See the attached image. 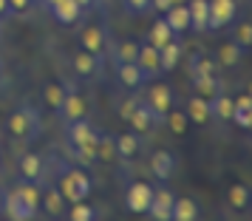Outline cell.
Wrapping results in <instances>:
<instances>
[{
    "instance_id": "6da1fadb",
    "label": "cell",
    "mask_w": 252,
    "mask_h": 221,
    "mask_svg": "<svg viewBox=\"0 0 252 221\" xmlns=\"http://www.w3.org/2000/svg\"><path fill=\"white\" fill-rule=\"evenodd\" d=\"M6 128L12 133L14 139H23V142H34L40 133H43V119H40V111L32 108V105H23V108H17L9 122H6Z\"/></svg>"
},
{
    "instance_id": "7a4b0ae2",
    "label": "cell",
    "mask_w": 252,
    "mask_h": 221,
    "mask_svg": "<svg viewBox=\"0 0 252 221\" xmlns=\"http://www.w3.org/2000/svg\"><path fill=\"white\" fill-rule=\"evenodd\" d=\"M60 193L63 198L74 204V201H85L88 193H91V176L85 173V167H65L63 173H60Z\"/></svg>"
},
{
    "instance_id": "3957f363",
    "label": "cell",
    "mask_w": 252,
    "mask_h": 221,
    "mask_svg": "<svg viewBox=\"0 0 252 221\" xmlns=\"http://www.w3.org/2000/svg\"><path fill=\"white\" fill-rule=\"evenodd\" d=\"M210 6V14H207V29L216 32V29H224L235 20L238 14V3L235 0H207Z\"/></svg>"
},
{
    "instance_id": "277c9868",
    "label": "cell",
    "mask_w": 252,
    "mask_h": 221,
    "mask_svg": "<svg viewBox=\"0 0 252 221\" xmlns=\"http://www.w3.org/2000/svg\"><path fill=\"white\" fill-rule=\"evenodd\" d=\"M96 139H99V130L94 128V122H88L85 117L68 122V142L77 148H94L96 151Z\"/></svg>"
},
{
    "instance_id": "5b68a950",
    "label": "cell",
    "mask_w": 252,
    "mask_h": 221,
    "mask_svg": "<svg viewBox=\"0 0 252 221\" xmlns=\"http://www.w3.org/2000/svg\"><path fill=\"white\" fill-rule=\"evenodd\" d=\"M3 213L12 221H29V219H34L40 210H34L32 204H26V198L20 196L17 190H12V193L3 196Z\"/></svg>"
},
{
    "instance_id": "8992f818",
    "label": "cell",
    "mask_w": 252,
    "mask_h": 221,
    "mask_svg": "<svg viewBox=\"0 0 252 221\" xmlns=\"http://www.w3.org/2000/svg\"><path fill=\"white\" fill-rule=\"evenodd\" d=\"M150 196H153V187L145 185V182H133V185L127 187V193H125V207L130 210V213L142 216V213H148Z\"/></svg>"
},
{
    "instance_id": "52a82bcc",
    "label": "cell",
    "mask_w": 252,
    "mask_h": 221,
    "mask_svg": "<svg viewBox=\"0 0 252 221\" xmlns=\"http://www.w3.org/2000/svg\"><path fill=\"white\" fill-rule=\"evenodd\" d=\"M127 122L136 128V133H148V130H153L156 125H161L164 119H161L148 102H142V99H139V105L133 108V114H130V119H127Z\"/></svg>"
},
{
    "instance_id": "ba28073f",
    "label": "cell",
    "mask_w": 252,
    "mask_h": 221,
    "mask_svg": "<svg viewBox=\"0 0 252 221\" xmlns=\"http://www.w3.org/2000/svg\"><path fill=\"white\" fill-rule=\"evenodd\" d=\"M173 193L167 187H159V190H153V196H150V204H148V216L156 221H170V210H173Z\"/></svg>"
},
{
    "instance_id": "9c48e42d",
    "label": "cell",
    "mask_w": 252,
    "mask_h": 221,
    "mask_svg": "<svg viewBox=\"0 0 252 221\" xmlns=\"http://www.w3.org/2000/svg\"><path fill=\"white\" fill-rule=\"evenodd\" d=\"M46 170H48V162L40 153H26V156H20V179L40 185L43 176H46Z\"/></svg>"
},
{
    "instance_id": "30bf717a",
    "label": "cell",
    "mask_w": 252,
    "mask_h": 221,
    "mask_svg": "<svg viewBox=\"0 0 252 221\" xmlns=\"http://www.w3.org/2000/svg\"><path fill=\"white\" fill-rule=\"evenodd\" d=\"M48 9H51V17L63 26H74L82 14V6L77 0H54V3H48Z\"/></svg>"
},
{
    "instance_id": "8fae6325",
    "label": "cell",
    "mask_w": 252,
    "mask_h": 221,
    "mask_svg": "<svg viewBox=\"0 0 252 221\" xmlns=\"http://www.w3.org/2000/svg\"><path fill=\"white\" fill-rule=\"evenodd\" d=\"M40 207L46 210L51 219H63L65 213H68V201L63 198L60 193V187H43V198H40Z\"/></svg>"
},
{
    "instance_id": "7c38bea8",
    "label": "cell",
    "mask_w": 252,
    "mask_h": 221,
    "mask_svg": "<svg viewBox=\"0 0 252 221\" xmlns=\"http://www.w3.org/2000/svg\"><path fill=\"white\" fill-rule=\"evenodd\" d=\"M145 102H148L150 108H153V111H156L161 119H164V114L173 108V91H170V85L156 82V85L148 91V99H145Z\"/></svg>"
},
{
    "instance_id": "4fadbf2b",
    "label": "cell",
    "mask_w": 252,
    "mask_h": 221,
    "mask_svg": "<svg viewBox=\"0 0 252 221\" xmlns=\"http://www.w3.org/2000/svg\"><path fill=\"white\" fill-rule=\"evenodd\" d=\"M136 65L142 68V74L153 80V77H159L161 68H159V48L145 43V46H139V57H136Z\"/></svg>"
},
{
    "instance_id": "5bb4252c",
    "label": "cell",
    "mask_w": 252,
    "mask_h": 221,
    "mask_svg": "<svg viewBox=\"0 0 252 221\" xmlns=\"http://www.w3.org/2000/svg\"><path fill=\"white\" fill-rule=\"evenodd\" d=\"M85 111H88V105H85V99H82L77 91H68L65 94V99H63V105H60V117H63V122L68 125V122H74V119L85 117Z\"/></svg>"
},
{
    "instance_id": "9a60e30c",
    "label": "cell",
    "mask_w": 252,
    "mask_h": 221,
    "mask_svg": "<svg viewBox=\"0 0 252 221\" xmlns=\"http://www.w3.org/2000/svg\"><path fill=\"white\" fill-rule=\"evenodd\" d=\"M164 20L173 29V34H184L190 29V12H187V3H173L170 9L164 12Z\"/></svg>"
},
{
    "instance_id": "2e32d148",
    "label": "cell",
    "mask_w": 252,
    "mask_h": 221,
    "mask_svg": "<svg viewBox=\"0 0 252 221\" xmlns=\"http://www.w3.org/2000/svg\"><path fill=\"white\" fill-rule=\"evenodd\" d=\"M207 105H210V117H213V119H218V122H229V119H232L235 99H229L224 91H218L216 96H210Z\"/></svg>"
},
{
    "instance_id": "e0dca14e",
    "label": "cell",
    "mask_w": 252,
    "mask_h": 221,
    "mask_svg": "<svg viewBox=\"0 0 252 221\" xmlns=\"http://www.w3.org/2000/svg\"><path fill=\"white\" fill-rule=\"evenodd\" d=\"M173 170H176L173 153H167V151H156L153 156H150V173L156 176L159 182H167V179L173 176Z\"/></svg>"
},
{
    "instance_id": "ac0fdd59",
    "label": "cell",
    "mask_w": 252,
    "mask_h": 221,
    "mask_svg": "<svg viewBox=\"0 0 252 221\" xmlns=\"http://www.w3.org/2000/svg\"><path fill=\"white\" fill-rule=\"evenodd\" d=\"M229 122H235L238 128L250 130L252 128V96L250 94H241L238 99H235V108H232V119Z\"/></svg>"
},
{
    "instance_id": "d6986e66",
    "label": "cell",
    "mask_w": 252,
    "mask_h": 221,
    "mask_svg": "<svg viewBox=\"0 0 252 221\" xmlns=\"http://www.w3.org/2000/svg\"><path fill=\"white\" fill-rule=\"evenodd\" d=\"M80 43L85 51H91L94 57L102 60V48H105V29H99V26H91V29H85L80 37Z\"/></svg>"
},
{
    "instance_id": "ffe728a7",
    "label": "cell",
    "mask_w": 252,
    "mask_h": 221,
    "mask_svg": "<svg viewBox=\"0 0 252 221\" xmlns=\"http://www.w3.org/2000/svg\"><path fill=\"white\" fill-rule=\"evenodd\" d=\"M116 74H119V82L125 88H139L142 82H148V77L142 74L136 63H116Z\"/></svg>"
},
{
    "instance_id": "44dd1931",
    "label": "cell",
    "mask_w": 252,
    "mask_h": 221,
    "mask_svg": "<svg viewBox=\"0 0 252 221\" xmlns=\"http://www.w3.org/2000/svg\"><path fill=\"white\" fill-rule=\"evenodd\" d=\"M198 219V204L193 198H173V210H170V221H195Z\"/></svg>"
},
{
    "instance_id": "7402d4cb",
    "label": "cell",
    "mask_w": 252,
    "mask_h": 221,
    "mask_svg": "<svg viewBox=\"0 0 252 221\" xmlns=\"http://www.w3.org/2000/svg\"><path fill=\"white\" fill-rule=\"evenodd\" d=\"M71 63H74V71L80 74V77H94L96 71H99V57H94L91 51H77L74 57H71Z\"/></svg>"
},
{
    "instance_id": "603a6c76",
    "label": "cell",
    "mask_w": 252,
    "mask_h": 221,
    "mask_svg": "<svg viewBox=\"0 0 252 221\" xmlns=\"http://www.w3.org/2000/svg\"><path fill=\"white\" fill-rule=\"evenodd\" d=\"M187 12H190V29L193 32H207V14H210L207 0H190Z\"/></svg>"
},
{
    "instance_id": "cb8c5ba5",
    "label": "cell",
    "mask_w": 252,
    "mask_h": 221,
    "mask_svg": "<svg viewBox=\"0 0 252 221\" xmlns=\"http://www.w3.org/2000/svg\"><path fill=\"white\" fill-rule=\"evenodd\" d=\"M179 60H182V46L176 40H170V43H164L159 48V68L161 71H173L179 65Z\"/></svg>"
},
{
    "instance_id": "d4e9b609",
    "label": "cell",
    "mask_w": 252,
    "mask_h": 221,
    "mask_svg": "<svg viewBox=\"0 0 252 221\" xmlns=\"http://www.w3.org/2000/svg\"><path fill=\"white\" fill-rule=\"evenodd\" d=\"M184 114H187V119H190V122H195V125H204L207 119H210V105H207L204 96H198V94H195L193 99L187 102V111H184Z\"/></svg>"
},
{
    "instance_id": "484cf974",
    "label": "cell",
    "mask_w": 252,
    "mask_h": 221,
    "mask_svg": "<svg viewBox=\"0 0 252 221\" xmlns=\"http://www.w3.org/2000/svg\"><path fill=\"white\" fill-rule=\"evenodd\" d=\"M193 88H195V94L204 96V99L216 96L218 91H224V88H221V80H218V74H210V77H193Z\"/></svg>"
},
{
    "instance_id": "4316f807",
    "label": "cell",
    "mask_w": 252,
    "mask_h": 221,
    "mask_svg": "<svg viewBox=\"0 0 252 221\" xmlns=\"http://www.w3.org/2000/svg\"><path fill=\"white\" fill-rule=\"evenodd\" d=\"M173 37H176V34H173V29H170V26H167V20L161 17V20H156V23L150 26L148 43H150V46H156V48H161V46H164V43H170Z\"/></svg>"
},
{
    "instance_id": "83f0119b",
    "label": "cell",
    "mask_w": 252,
    "mask_h": 221,
    "mask_svg": "<svg viewBox=\"0 0 252 221\" xmlns=\"http://www.w3.org/2000/svg\"><path fill=\"white\" fill-rule=\"evenodd\" d=\"M114 145H116V156L119 159H130V156H136L139 153V133H122L119 139H114Z\"/></svg>"
},
{
    "instance_id": "f1b7e54d",
    "label": "cell",
    "mask_w": 252,
    "mask_h": 221,
    "mask_svg": "<svg viewBox=\"0 0 252 221\" xmlns=\"http://www.w3.org/2000/svg\"><path fill=\"white\" fill-rule=\"evenodd\" d=\"M241 54H244V48H241L235 40H229V43H224L221 51H218V65L232 68V65H238V63H241Z\"/></svg>"
},
{
    "instance_id": "f546056e",
    "label": "cell",
    "mask_w": 252,
    "mask_h": 221,
    "mask_svg": "<svg viewBox=\"0 0 252 221\" xmlns=\"http://www.w3.org/2000/svg\"><path fill=\"white\" fill-rule=\"evenodd\" d=\"M164 125H167L176 136H184V133H187V125H190V119H187V114H184V111L170 108V111L164 114Z\"/></svg>"
},
{
    "instance_id": "4dcf8cb0",
    "label": "cell",
    "mask_w": 252,
    "mask_h": 221,
    "mask_svg": "<svg viewBox=\"0 0 252 221\" xmlns=\"http://www.w3.org/2000/svg\"><path fill=\"white\" fill-rule=\"evenodd\" d=\"M65 94H68V88H65L63 82H48L46 91H43V96H46V105L51 108V111H60V105H63V99H65Z\"/></svg>"
},
{
    "instance_id": "1f68e13d",
    "label": "cell",
    "mask_w": 252,
    "mask_h": 221,
    "mask_svg": "<svg viewBox=\"0 0 252 221\" xmlns=\"http://www.w3.org/2000/svg\"><path fill=\"white\" fill-rule=\"evenodd\" d=\"M17 193L26 198V204H32L34 210H40V198H43V187L37 185V182H20L17 185Z\"/></svg>"
},
{
    "instance_id": "d6a6232c",
    "label": "cell",
    "mask_w": 252,
    "mask_h": 221,
    "mask_svg": "<svg viewBox=\"0 0 252 221\" xmlns=\"http://www.w3.org/2000/svg\"><path fill=\"white\" fill-rule=\"evenodd\" d=\"M136 57H139V43H133V40H122V43H116L114 63H136Z\"/></svg>"
},
{
    "instance_id": "836d02e7",
    "label": "cell",
    "mask_w": 252,
    "mask_h": 221,
    "mask_svg": "<svg viewBox=\"0 0 252 221\" xmlns=\"http://www.w3.org/2000/svg\"><path fill=\"white\" fill-rule=\"evenodd\" d=\"M250 204V187L247 185H232L229 187V207L244 210Z\"/></svg>"
},
{
    "instance_id": "e575fe53",
    "label": "cell",
    "mask_w": 252,
    "mask_h": 221,
    "mask_svg": "<svg viewBox=\"0 0 252 221\" xmlns=\"http://www.w3.org/2000/svg\"><path fill=\"white\" fill-rule=\"evenodd\" d=\"M96 159H102V162H114L116 159V145L111 136L99 133V139H96Z\"/></svg>"
},
{
    "instance_id": "d590c367",
    "label": "cell",
    "mask_w": 252,
    "mask_h": 221,
    "mask_svg": "<svg viewBox=\"0 0 252 221\" xmlns=\"http://www.w3.org/2000/svg\"><path fill=\"white\" fill-rule=\"evenodd\" d=\"M71 159L77 162V167H91L96 162V151L94 148H77V145H71Z\"/></svg>"
},
{
    "instance_id": "8d00e7d4",
    "label": "cell",
    "mask_w": 252,
    "mask_h": 221,
    "mask_svg": "<svg viewBox=\"0 0 252 221\" xmlns=\"http://www.w3.org/2000/svg\"><path fill=\"white\" fill-rule=\"evenodd\" d=\"M190 74H193V77H210V74H218V63H213L210 57H195Z\"/></svg>"
},
{
    "instance_id": "74e56055",
    "label": "cell",
    "mask_w": 252,
    "mask_h": 221,
    "mask_svg": "<svg viewBox=\"0 0 252 221\" xmlns=\"http://www.w3.org/2000/svg\"><path fill=\"white\" fill-rule=\"evenodd\" d=\"M68 216L74 221H94V219H96V210H94L91 204H85V201H74Z\"/></svg>"
},
{
    "instance_id": "f35d334b",
    "label": "cell",
    "mask_w": 252,
    "mask_h": 221,
    "mask_svg": "<svg viewBox=\"0 0 252 221\" xmlns=\"http://www.w3.org/2000/svg\"><path fill=\"white\" fill-rule=\"evenodd\" d=\"M235 43H238L241 48H250L252 46V26L250 23H241L238 32H235Z\"/></svg>"
},
{
    "instance_id": "ab89813d",
    "label": "cell",
    "mask_w": 252,
    "mask_h": 221,
    "mask_svg": "<svg viewBox=\"0 0 252 221\" xmlns=\"http://www.w3.org/2000/svg\"><path fill=\"white\" fill-rule=\"evenodd\" d=\"M139 105V96H130V99H125V102H122V108H119V117L125 119H130V114H133V108H136Z\"/></svg>"
},
{
    "instance_id": "60d3db41",
    "label": "cell",
    "mask_w": 252,
    "mask_h": 221,
    "mask_svg": "<svg viewBox=\"0 0 252 221\" xmlns=\"http://www.w3.org/2000/svg\"><path fill=\"white\" fill-rule=\"evenodd\" d=\"M125 6L130 9V12L142 14V12H148L150 9V0H125Z\"/></svg>"
},
{
    "instance_id": "b9f144b4",
    "label": "cell",
    "mask_w": 252,
    "mask_h": 221,
    "mask_svg": "<svg viewBox=\"0 0 252 221\" xmlns=\"http://www.w3.org/2000/svg\"><path fill=\"white\" fill-rule=\"evenodd\" d=\"M150 6H153V9H156V12H167V9H170L173 6V0H150Z\"/></svg>"
},
{
    "instance_id": "7bdbcfd3",
    "label": "cell",
    "mask_w": 252,
    "mask_h": 221,
    "mask_svg": "<svg viewBox=\"0 0 252 221\" xmlns=\"http://www.w3.org/2000/svg\"><path fill=\"white\" fill-rule=\"evenodd\" d=\"M29 3H32V0H9L12 12H23V9H29Z\"/></svg>"
},
{
    "instance_id": "ee69618b",
    "label": "cell",
    "mask_w": 252,
    "mask_h": 221,
    "mask_svg": "<svg viewBox=\"0 0 252 221\" xmlns=\"http://www.w3.org/2000/svg\"><path fill=\"white\" fill-rule=\"evenodd\" d=\"M12 14V6H9V0H0V17H9Z\"/></svg>"
},
{
    "instance_id": "f6af8a7d",
    "label": "cell",
    "mask_w": 252,
    "mask_h": 221,
    "mask_svg": "<svg viewBox=\"0 0 252 221\" xmlns=\"http://www.w3.org/2000/svg\"><path fill=\"white\" fill-rule=\"evenodd\" d=\"M77 3H80V6H82V9H85V6H91V3H94V0H77Z\"/></svg>"
},
{
    "instance_id": "bcb514c9",
    "label": "cell",
    "mask_w": 252,
    "mask_h": 221,
    "mask_svg": "<svg viewBox=\"0 0 252 221\" xmlns=\"http://www.w3.org/2000/svg\"><path fill=\"white\" fill-rule=\"evenodd\" d=\"M3 196H6V193H3V187H0V213H3Z\"/></svg>"
},
{
    "instance_id": "7dc6e473",
    "label": "cell",
    "mask_w": 252,
    "mask_h": 221,
    "mask_svg": "<svg viewBox=\"0 0 252 221\" xmlns=\"http://www.w3.org/2000/svg\"><path fill=\"white\" fill-rule=\"evenodd\" d=\"M173 3H187V0H173Z\"/></svg>"
},
{
    "instance_id": "c3c4849f",
    "label": "cell",
    "mask_w": 252,
    "mask_h": 221,
    "mask_svg": "<svg viewBox=\"0 0 252 221\" xmlns=\"http://www.w3.org/2000/svg\"><path fill=\"white\" fill-rule=\"evenodd\" d=\"M43 3H46V6H48V3H54V0H43Z\"/></svg>"
}]
</instances>
